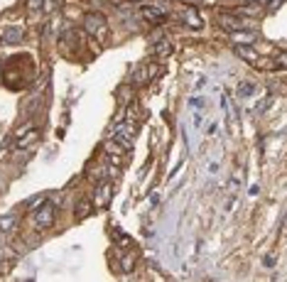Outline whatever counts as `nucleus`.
Segmentation results:
<instances>
[{"mask_svg":"<svg viewBox=\"0 0 287 282\" xmlns=\"http://www.w3.org/2000/svg\"><path fill=\"white\" fill-rule=\"evenodd\" d=\"M83 25H86V32L93 35L98 42L106 40V35H108V22H106V17H103L101 12H88Z\"/></svg>","mask_w":287,"mask_h":282,"instance_id":"f257e3e1","label":"nucleus"},{"mask_svg":"<svg viewBox=\"0 0 287 282\" xmlns=\"http://www.w3.org/2000/svg\"><path fill=\"white\" fill-rule=\"evenodd\" d=\"M133 135H135V125L133 123H118L113 130H111V140L118 142L123 150H128L133 145Z\"/></svg>","mask_w":287,"mask_h":282,"instance_id":"f03ea898","label":"nucleus"},{"mask_svg":"<svg viewBox=\"0 0 287 282\" xmlns=\"http://www.w3.org/2000/svg\"><path fill=\"white\" fill-rule=\"evenodd\" d=\"M54 216H57V206H54L52 201H47V204H42V206L35 211V226H37V228H47V226L54 223Z\"/></svg>","mask_w":287,"mask_h":282,"instance_id":"7ed1b4c3","label":"nucleus"},{"mask_svg":"<svg viewBox=\"0 0 287 282\" xmlns=\"http://www.w3.org/2000/svg\"><path fill=\"white\" fill-rule=\"evenodd\" d=\"M40 138V130L30 123V125H25V128H20L17 133H15V147L17 150H22V147H30L32 142Z\"/></svg>","mask_w":287,"mask_h":282,"instance_id":"20e7f679","label":"nucleus"},{"mask_svg":"<svg viewBox=\"0 0 287 282\" xmlns=\"http://www.w3.org/2000/svg\"><path fill=\"white\" fill-rule=\"evenodd\" d=\"M140 15H143L145 20H152V22H162V20L167 17L164 7L152 5V2H143V5H140Z\"/></svg>","mask_w":287,"mask_h":282,"instance_id":"39448f33","label":"nucleus"},{"mask_svg":"<svg viewBox=\"0 0 287 282\" xmlns=\"http://www.w3.org/2000/svg\"><path fill=\"white\" fill-rule=\"evenodd\" d=\"M218 22H221V27H226V30H231V32H243V30H248L250 27V22L248 20H238V17H228V15H218Z\"/></svg>","mask_w":287,"mask_h":282,"instance_id":"423d86ee","label":"nucleus"},{"mask_svg":"<svg viewBox=\"0 0 287 282\" xmlns=\"http://www.w3.org/2000/svg\"><path fill=\"white\" fill-rule=\"evenodd\" d=\"M182 20H184L187 25H192L194 30H199V27L204 25V22H202V17H199V12H197L194 7H184V10H182Z\"/></svg>","mask_w":287,"mask_h":282,"instance_id":"0eeeda50","label":"nucleus"},{"mask_svg":"<svg viewBox=\"0 0 287 282\" xmlns=\"http://www.w3.org/2000/svg\"><path fill=\"white\" fill-rule=\"evenodd\" d=\"M0 42H2V44H17V42H22V30H20V27H7V30L2 32Z\"/></svg>","mask_w":287,"mask_h":282,"instance_id":"6e6552de","label":"nucleus"},{"mask_svg":"<svg viewBox=\"0 0 287 282\" xmlns=\"http://www.w3.org/2000/svg\"><path fill=\"white\" fill-rule=\"evenodd\" d=\"M255 91H258V86H255L253 81H241V83H238V88H236L238 98H253V96H255Z\"/></svg>","mask_w":287,"mask_h":282,"instance_id":"1a4fd4ad","label":"nucleus"},{"mask_svg":"<svg viewBox=\"0 0 287 282\" xmlns=\"http://www.w3.org/2000/svg\"><path fill=\"white\" fill-rule=\"evenodd\" d=\"M108 199H111V184L106 182V184H101V187L96 189V199H93V204H96V206H106Z\"/></svg>","mask_w":287,"mask_h":282,"instance_id":"9d476101","label":"nucleus"},{"mask_svg":"<svg viewBox=\"0 0 287 282\" xmlns=\"http://www.w3.org/2000/svg\"><path fill=\"white\" fill-rule=\"evenodd\" d=\"M15 223H17V216H15V213H5V216H0V231H10Z\"/></svg>","mask_w":287,"mask_h":282,"instance_id":"9b49d317","label":"nucleus"},{"mask_svg":"<svg viewBox=\"0 0 287 282\" xmlns=\"http://www.w3.org/2000/svg\"><path fill=\"white\" fill-rule=\"evenodd\" d=\"M30 12L40 15L42 12V0H30Z\"/></svg>","mask_w":287,"mask_h":282,"instance_id":"f8f14e48","label":"nucleus"},{"mask_svg":"<svg viewBox=\"0 0 287 282\" xmlns=\"http://www.w3.org/2000/svg\"><path fill=\"white\" fill-rule=\"evenodd\" d=\"M216 130H218V123H216V121H211V123L206 125V138H214Z\"/></svg>","mask_w":287,"mask_h":282,"instance_id":"ddd939ff","label":"nucleus"},{"mask_svg":"<svg viewBox=\"0 0 287 282\" xmlns=\"http://www.w3.org/2000/svg\"><path fill=\"white\" fill-rule=\"evenodd\" d=\"M275 260H278V255H265L263 265H265V268H273V265H275Z\"/></svg>","mask_w":287,"mask_h":282,"instance_id":"4468645a","label":"nucleus"},{"mask_svg":"<svg viewBox=\"0 0 287 282\" xmlns=\"http://www.w3.org/2000/svg\"><path fill=\"white\" fill-rule=\"evenodd\" d=\"M216 172H218V160L209 162V174H216Z\"/></svg>","mask_w":287,"mask_h":282,"instance_id":"2eb2a0df","label":"nucleus"},{"mask_svg":"<svg viewBox=\"0 0 287 282\" xmlns=\"http://www.w3.org/2000/svg\"><path fill=\"white\" fill-rule=\"evenodd\" d=\"M88 209H91V204H81V206H79V216H86Z\"/></svg>","mask_w":287,"mask_h":282,"instance_id":"dca6fc26","label":"nucleus"},{"mask_svg":"<svg viewBox=\"0 0 287 282\" xmlns=\"http://www.w3.org/2000/svg\"><path fill=\"white\" fill-rule=\"evenodd\" d=\"M157 52H160V54H164V52H169V44H164V42H160V44H157Z\"/></svg>","mask_w":287,"mask_h":282,"instance_id":"f3484780","label":"nucleus"},{"mask_svg":"<svg viewBox=\"0 0 287 282\" xmlns=\"http://www.w3.org/2000/svg\"><path fill=\"white\" fill-rule=\"evenodd\" d=\"M280 5H283V0H273V5H268V10H270V12H273V10H278V7H280Z\"/></svg>","mask_w":287,"mask_h":282,"instance_id":"a211bd4d","label":"nucleus"}]
</instances>
